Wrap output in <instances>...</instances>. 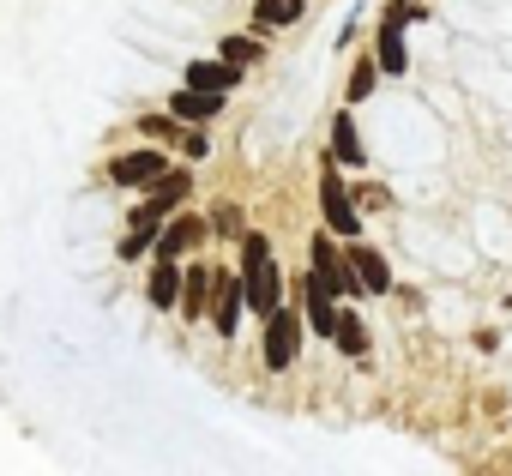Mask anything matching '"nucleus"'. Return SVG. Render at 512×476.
Listing matches in <instances>:
<instances>
[{
  "mask_svg": "<svg viewBox=\"0 0 512 476\" xmlns=\"http://www.w3.org/2000/svg\"><path fill=\"white\" fill-rule=\"evenodd\" d=\"M235 79H241L235 61H229V67H223V61H193V67H187V85H199V91H229Z\"/></svg>",
  "mask_w": 512,
  "mask_h": 476,
  "instance_id": "10",
  "label": "nucleus"
},
{
  "mask_svg": "<svg viewBox=\"0 0 512 476\" xmlns=\"http://www.w3.org/2000/svg\"><path fill=\"white\" fill-rule=\"evenodd\" d=\"M175 115L199 127V121H211V115H223V91H199V85H187V91L175 97Z\"/></svg>",
  "mask_w": 512,
  "mask_h": 476,
  "instance_id": "9",
  "label": "nucleus"
},
{
  "mask_svg": "<svg viewBox=\"0 0 512 476\" xmlns=\"http://www.w3.org/2000/svg\"><path fill=\"white\" fill-rule=\"evenodd\" d=\"M223 61L253 67V61H260V43H253V37H229V43H223Z\"/></svg>",
  "mask_w": 512,
  "mask_h": 476,
  "instance_id": "19",
  "label": "nucleus"
},
{
  "mask_svg": "<svg viewBox=\"0 0 512 476\" xmlns=\"http://www.w3.org/2000/svg\"><path fill=\"white\" fill-rule=\"evenodd\" d=\"M308 326H314V332H326V338L338 332V296L326 290V278H320V272L308 278Z\"/></svg>",
  "mask_w": 512,
  "mask_h": 476,
  "instance_id": "7",
  "label": "nucleus"
},
{
  "mask_svg": "<svg viewBox=\"0 0 512 476\" xmlns=\"http://www.w3.org/2000/svg\"><path fill=\"white\" fill-rule=\"evenodd\" d=\"M241 272H247V308L253 314H272L284 284H278V266H272L266 235H241Z\"/></svg>",
  "mask_w": 512,
  "mask_h": 476,
  "instance_id": "1",
  "label": "nucleus"
},
{
  "mask_svg": "<svg viewBox=\"0 0 512 476\" xmlns=\"http://www.w3.org/2000/svg\"><path fill=\"white\" fill-rule=\"evenodd\" d=\"M332 338H338V350H344V356H362V350H368V332H362V320H356V314H338V332H332Z\"/></svg>",
  "mask_w": 512,
  "mask_h": 476,
  "instance_id": "16",
  "label": "nucleus"
},
{
  "mask_svg": "<svg viewBox=\"0 0 512 476\" xmlns=\"http://www.w3.org/2000/svg\"><path fill=\"white\" fill-rule=\"evenodd\" d=\"M314 272L326 278V290H332V296H356V290H362L356 266H344V260L332 254V242H326V235H320V242H314Z\"/></svg>",
  "mask_w": 512,
  "mask_h": 476,
  "instance_id": "4",
  "label": "nucleus"
},
{
  "mask_svg": "<svg viewBox=\"0 0 512 476\" xmlns=\"http://www.w3.org/2000/svg\"><path fill=\"white\" fill-rule=\"evenodd\" d=\"M368 91H374V67H356V79H350V97H356V103H362V97H368Z\"/></svg>",
  "mask_w": 512,
  "mask_h": 476,
  "instance_id": "20",
  "label": "nucleus"
},
{
  "mask_svg": "<svg viewBox=\"0 0 512 476\" xmlns=\"http://www.w3.org/2000/svg\"><path fill=\"white\" fill-rule=\"evenodd\" d=\"M199 242V223H175V229H163V242H157V254H181V248H193Z\"/></svg>",
  "mask_w": 512,
  "mask_h": 476,
  "instance_id": "17",
  "label": "nucleus"
},
{
  "mask_svg": "<svg viewBox=\"0 0 512 476\" xmlns=\"http://www.w3.org/2000/svg\"><path fill=\"white\" fill-rule=\"evenodd\" d=\"M163 169H169V157H163V151H127V157H115V163H109V175H115L121 187H151Z\"/></svg>",
  "mask_w": 512,
  "mask_h": 476,
  "instance_id": "3",
  "label": "nucleus"
},
{
  "mask_svg": "<svg viewBox=\"0 0 512 476\" xmlns=\"http://www.w3.org/2000/svg\"><path fill=\"white\" fill-rule=\"evenodd\" d=\"M211 284H217L211 272H193V278H187V308H181V314H193V320H199V314L211 308V302H205V296H211Z\"/></svg>",
  "mask_w": 512,
  "mask_h": 476,
  "instance_id": "18",
  "label": "nucleus"
},
{
  "mask_svg": "<svg viewBox=\"0 0 512 476\" xmlns=\"http://www.w3.org/2000/svg\"><path fill=\"white\" fill-rule=\"evenodd\" d=\"M241 308H247V284H235V278H217V296H211V320H217V332H223V338L241 326Z\"/></svg>",
  "mask_w": 512,
  "mask_h": 476,
  "instance_id": "6",
  "label": "nucleus"
},
{
  "mask_svg": "<svg viewBox=\"0 0 512 476\" xmlns=\"http://www.w3.org/2000/svg\"><path fill=\"white\" fill-rule=\"evenodd\" d=\"M320 199H326V229H332V235H356V229H362V217H356V205H350V193H344L338 175L320 181Z\"/></svg>",
  "mask_w": 512,
  "mask_h": 476,
  "instance_id": "5",
  "label": "nucleus"
},
{
  "mask_svg": "<svg viewBox=\"0 0 512 476\" xmlns=\"http://www.w3.org/2000/svg\"><path fill=\"white\" fill-rule=\"evenodd\" d=\"M181 199H187V175H181V169H163V175L151 181V199H145V205H151V211H169V205H181Z\"/></svg>",
  "mask_w": 512,
  "mask_h": 476,
  "instance_id": "13",
  "label": "nucleus"
},
{
  "mask_svg": "<svg viewBox=\"0 0 512 476\" xmlns=\"http://www.w3.org/2000/svg\"><path fill=\"white\" fill-rule=\"evenodd\" d=\"M332 151H338V163H362V139H356L350 115H338V127H332Z\"/></svg>",
  "mask_w": 512,
  "mask_h": 476,
  "instance_id": "15",
  "label": "nucleus"
},
{
  "mask_svg": "<svg viewBox=\"0 0 512 476\" xmlns=\"http://www.w3.org/2000/svg\"><path fill=\"white\" fill-rule=\"evenodd\" d=\"M296 350H302V320H296V308L278 302V308L266 314V362H272V368H290Z\"/></svg>",
  "mask_w": 512,
  "mask_h": 476,
  "instance_id": "2",
  "label": "nucleus"
},
{
  "mask_svg": "<svg viewBox=\"0 0 512 476\" xmlns=\"http://www.w3.org/2000/svg\"><path fill=\"white\" fill-rule=\"evenodd\" d=\"M175 296H181V272H175V260L163 254L157 272H151V308H175Z\"/></svg>",
  "mask_w": 512,
  "mask_h": 476,
  "instance_id": "14",
  "label": "nucleus"
},
{
  "mask_svg": "<svg viewBox=\"0 0 512 476\" xmlns=\"http://www.w3.org/2000/svg\"><path fill=\"white\" fill-rule=\"evenodd\" d=\"M404 25H410L404 7H392L386 25H380V67H386V73H404Z\"/></svg>",
  "mask_w": 512,
  "mask_h": 476,
  "instance_id": "8",
  "label": "nucleus"
},
{
  "mask_svg": "<svg viewBox=\"0 0 512 476\" xmlns=\"http://www.w3.org/2000/svg\"><path fill=\"white\" fill-rule=\"evenodd\" d=\"M302 7H308V0H260V7H253V25H260V31L296 25V19H302Z\"/></svg>",
  "mask_w": 512,
  "mask_h": 476,
  "instance_id": "12",
  "label": "nucleus"
},
{
  "mask_svg": "<svg viewBox=\"0 0 512 476\" xmlns=\"http://www.w3.org/2000/svg\"><path fill=\"white\" fill-rule=\"evenodd\" d=\"M350 266H356L362 290H374V296H380V290H392V272H386V260H380L374 248H356V254H350Z\"/></svg>",
  "mask_w": 512,
  "mask_h": 476,
  "instance_id": "11",
  "label": "nucleus"
}]
</instances>
